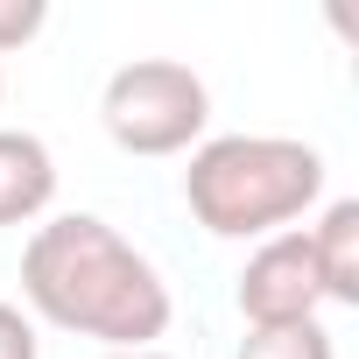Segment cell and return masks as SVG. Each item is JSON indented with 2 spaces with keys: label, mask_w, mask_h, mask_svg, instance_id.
I'll return each instance as SVG.
<instances>
[{
  "label": "cell",
  "mask_w": 359,
  "mask_h": 359,
  "mask_svg": "<svg viewBox=\"0 0 359 359\" xmlns=\"http://www.w3.org/2000/svg\"><path fill=\"white\" fill-rule=\"evenodd\" d=\"M106 359H169V352H106Z\"/></svg>",
  "instance_id": "30bf717a"
},
{
  "label": "cell",
  "mask_w": 359,
  "mask_h": 359,
  "mask_svg": "<svg viewBox=\"0 0 359 359\" xmlns=\"http://www.w3.org/2000/svg\"><path fill=\"white\" fill-rule=\"evenodd\" d=\"M43 345H36V324L15 310V303H0V359H36Z\"/></svg>",
  "instance_id": "9c48e42d"
},
{
  "label": "cell",
  "mask_w": 359,
  "mask_h": 359,
  "mask_svg": "<svg viewBox=\"0 0 359 359\" xmlns=\"http://www.w3.org/2000/svg\"><path fill=\"white\" fill-rule=\"evenodd\" d=\"M324 198V155L289 134H219L184 169V205L219 240H275Z\"/></svg>",
  "instance_id": "7a4b0ae2"
},
{
  "label": "cell",
  "mask_w": 359,
  "mask_h": 359,
  "mask_svg": "<svg viewBox=\"0 0 359 359\" xmlns=\"http://www.w3.org/2000/svg\"><path fill=\"white\" fill-rule=\"evenodd\" d=\"M0 92H8V78H0Z\"/></svg>",
  "instance_id": "8fae6325"
},
{
  "label": "cell",
  "mask_w": 359,
  "mask_h": 359,
  "mask_svg": "<svg viewBox=\"0 0 359 359\" xmlns=\"http://www.w3.org/2000/svg\"><path fill=\"white\" fill-rule=\"evenodd\" d=\"M22 296H29V310L43 324L99 338L106 352H148L169 331V317H176L169 282L155 275V261L134 254L92 212H64V219L29 233Z\"/></svg>",
  "instance_id": "6da1fadb"
},
{
  "label": "cell",
  "mask_w": 359,
  "mask_h": 359,
  "mask_svg": "<svg viewBox=\"0 0 359 359\" xmlns=\"http://www.w3.org/2000/svg\"><path fill=\"white\" fill-rule=\"evenodd\" d=\"M99 120L127 155H184L212 120V92L176 57H134L106 78Z\"/></svg>",
  "instance_id": "3957f363"
},
{
  "label": "cell",
  "mask_w": 359,
  "mask_h": 359,
  "mask_svg": "<svg viewBox=\"0 0 359 359\" xmlns=\"http://www.w3.org/2000/svg\"><path fill=\"white\" fill-rule=\"evenodd\" d=\"M57 198V162L43 134L29 127H0V226H29Z\"/></svg>",
  "instance_id": "5b68a950"
},
{
  "label": "cell",
  "mask_w": 359,
  "mask_h": 359,
  "mask_svg": "<svg viewBox=\"0 0 359 359\" xmlns=\"http://www.w3.org/2000/svg\"><path fill=\"white\" fill-rule=\"evenodd\" d=\"M303 240H310L324 303H359V198H331L324 219H317Z\"/></svg>",
  "instance_id": "8992f818"
},
{
  "label": "cell",
  "mask_w": 359,
  "mask_h": 359,
  "mask_svg": "<svg viewBox=\"0 0 359 359\" xmlns=\"http://www.w3.org/2000/svg\"><path fill=\"white\" fill-rule=\"evenodd\" d=\"M36 29H43V0H0V57L22 50Z\"/></svg>",
  "instance_id": "ba28073f"
},
{
  "label": "cell",
  "mask_w": 359,
  "mask_h": 359,
  "mask_svg": "<svg viewBox=\"0 0 359 359\" xmlns=\"http://www.w3.org/2000/svg\"><path fill=\"white\" fill-rule=\"evenodd\" d=\"M240 359H338L331 352V331L310 317V324H275V331H247L240 338Z\"/></svg>",
  "instance_id": "52a82bcc"
},
{
  "label": "cell",
  "mask_w": 359,
  "mask_h": 359,
  "mask_svg": "<svg viewBox=\"0 0 359 359\" xmlns=\"http://www.w3.org/2000/svg\"><path fill=\"white\" fill-rule=\"evenodd\" d=\"M324 303V282H317V261H310V240L303 233H275L247 254L240 268V317L247 331H275V324H310Z\"/></svg>",
  "instance_id": "277c9868"
}]
</instances>
